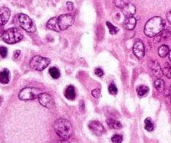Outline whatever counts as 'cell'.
Returning <instances> with one entry per match:
<instances>
[{
  "label": "cell",
  "mask_w": 171,
  "mask_h": 143,
  "mask_svg": "<svg viewBox=\"0 0 171 143\" xmlns=\"http://www.w3.org/2000/svg\"><path fill=\"white\" fill-rule=\"evenodd\" d=\"M164 27L165 21L161 17H153L144 25V35L148 37H155L163 32Z\"/></svg>",
  "instance_id": "6da1fadb"
},
{
  "label": "cell",
  "mask_w": 171,
  "mask_h": 143,
  "mask_svg": "<svg viewBox=\"0 0 171 143\" xmlns=\"http://www.w3.org/2000/svg\"><path fill=\"white\" fill-rule=\"evenodd\" d=\"M54 128L57 135L63 139H69L73 134V127L68 120L59 119L54 122Z\"/></svg>",
  "instance_id": "7a4b0ae2"
},
{
  "label": "cell",
  "mask_w": 171,
  "mask_h": 143,
  "mask_svg": "<svg viewBox=\"0 0 171 143\" xmlns=\"http://www.w3.org/2000/svg\"><path fill=\"white\" fill-rule=\"evenodd\" d=\"M2 38L5 43L8 44H16L21 41L22 39L24 38V35L21 32V30H19V29L11 28L6 30Z\"/></svg>",
  "instance_id": "3957f363"
},
{
  "label": "cell",
  "mask_w": 171,
  "mask_h": 143,
  "mask_svg": "<svg viewBox=\"0 0 171 143\" xmlns=\"http://www.w3.org/2000/svg\"><path fill=\"white\" fill-rule=\"evenodd\" d=\"M49 64H50V59L48 58L40 56V55H36V56L33 57L30 60L31 68L38 71L43 70L46 67H48Z\"/></svg>",
  "instance_id": "277c9868"
},
{
  "label": "cell",
  "mask_w": 171,
  "mask_h": 143,
  "mask_svg": "<svg viewBox=\"0 0 171 143\" xmlns=\"http://www.w3.org/2000/svg\"><path fill=\"white\" fill-rule=\"evenodd\" d=\"M41 94L40 90L33 87H26L19 93V98L21 100H33L38 97Z\"/></svg>",
  "instance_id": "5b68a950"
},
{
  "label": "cell",
  "mask_w": 171,
  "mask_h": 143,
  "mask_svg": "<svg viewBox=\"0 0 171 143\" xmlns=\"http://www.w3.org/2000/svg\"><path fill=\"white\" fill-rule=\"evenodd\" d=\"M19 25L22 29H24L25 31L29 33H34L36 30V25L34 22L30 19L29 17L24 14H19L18 15Z\"/></svg>",
  "instance_id": "8992f818"
},
{
  "label": "cell",
  "mask_w": 171,
  "mask_h": 143,
  "mask_svg": "<svg viewBox=\"0 0 171 143\" xmlns=\"http://www.w3.org/2000/svg\"><path fill=\"white\" fill-rule=\"evenodd\" d=\"M58 21H59V25L60 30H65L74 24V18L72 14H63V15H60L58 18Z\"/></svg>",
  "instance_id": "52a82bcc"
},
{
  "label": "cell",
  "mask_w": 171,
  "mask_h": 143,
  "mask_svg": "<svg viewBox=\"0 0 171 143\" xmlns=\"http://www.w3.org/2000/svg\"><path fill=\"white\" fill-rule=\"evenodd\" d=\"M38 102L40 103V105H43V107L51 109L54 106V98L48 93H41L38 95Z\"/></svg>",
  "instance_id": "ba28073f"
},
{
  "label": "cell",
  "mask_w": 171,
  "mask_h": 143,
  "mask_svg": "<svg viewBox=\"0 0 171 143\" xmlns=\"http://www.w3.org/2000/svg\"><path fill=\"white\" fill-rule=\"evenodd\" d=\"M88 128L90 129L92 132L95 134L96 136H101L105 131L104 126L100 122H97V121H93V122H89Z\"/></svg>",
  "instance_id": "9c48e42d"
},
{
  "label": "cell",
  "mask_w": 171,
  "mask_h": 143,
  "mask_svg": "<svg viewBox=\"0 0 171 143\" xmlns=\"http://www.w3.org/2000/svg\"><path fill=\"white\" fill-rule=\"evenodd\" d=\"M133 50H134V54L139 59H141L144 56L145 49H144V43L142 42V40H139V39L136 40V42L134 44V47H133Z\"/></svg>",
  "instance_id": "30bf717a"
},
{
  "label": "cell",
  "mask_w": 171,
  "mask_h": 143,
  "mask_svg": "<svg viewBox=\"0 0 171 143\" xmlns=\"http://www.w3.org/2000/svg\"><path fill=\"white\" fill-rule=\"evenodd\" d=\"M149 67H150V69L151 70H152V72L154 73V75H155L156 77H158V78H161L162 76H163L164 73H163V70L161 69L160 65V64L157 62V61H150V63H149Z\"/></svg>",
  "instance_id": "8fae6325"
},
{
  "label": "cell",
  "mask_w": 171,
  "mask_h": 143,
  "mask_svg": "<svg viewBox=\"0 0 171 143\" xmlns=\"http://www.w3.org/2000/svg\"><path fill=\"white\" fill-rule=\"evenodd\" d=\"M10 14V10L8 8L3 7L0 8V26H3L8 23Z\"/></svg>",
  "instance_id": "7c38bea8"
},
{
  "label": "cell",
  "mask_w": 171,
  "mask_h": 143,
  "mask_svg": "<svg viewBox=\"0 0 171 143\" xmlns=\"http://www.w3.org/2000/svg\"><path fill=\"white\" fill-rule=\"evenodd\" d=\"M122 12L123 14L125 17V19L127 18H130V17H134L135 12H136V8L133 3H128L127 5H125L122 8Z\"/></svg>",
  "instance_id": "4fadbf2b"
},
{
  "label": "cell",
  "mask_w": 171,
  "mask_h": 143,
  "mask_svg": "<svg viewBox=\"0 0 171 143\" xmlns=\"http://www.w3.org/2000/svg\"><path fill=\"white\" fill-rule=\"evenodd\" d=\"M46 26L48 30H54L55 32H59L60 31V28L59 25V21H58V18L54 17V18H51L46 24Z\"/></svg>",
  "instance_id": "5bb4252c"
},
{
  "label": "cell",
  "mask_w": 171,
  "mask_h": 143,
  "mask_svg": "<svg viewBox=\"0 0 171 143\" xmlns=\"http://www.w3.org/2000/svg\"><path fill=\"white\" fill-rule=\"evenodd\" d=\"M64 95H65V97L67 98L68 100H74L75 96H76V93H75L74 87L73 86V85H70V86H68L67 89L65 90Z\"/></svg>",
  "instance_id": "9a60e30c"
},
{
  "label": "cell",
  "mask_w": 171,
  "mask_h": 143,
  "mask_svg": "<svg viewBox=\"0 0 171 143\" xmlns=\"http://www.w3.org/2000/svg\"><path fill=\"white\" fill-rule=\"evenodd\" d=\"M136 26V19L134 17H130V18H127L124 22V27L126 30H134Z\"/></svg>",
  "instance_id": "2e32d148"
},
{
  "label": "cell",
  "mask_w": 171,
  "mask_h": 143,
  "mask_svg": "<svg viewBox=\"0 0 171 143\" xmlns=\"http://www.w3.org/2000/svg\"><path fill=\"white\" fill-rule=\"evenodd\" d=\"M9 76H10V73L7 69H4L2 71H0V82L2 84H8L9 82Z\"/></svg>",
  "instance_id": "e0dca14e"
},
{
  "label": "cell",
  "mask_w": 171,
  "mask_h": 143,
  "mask_svg": "<svg viewBox=\"0 0 171 143\" xmlns=\"http://www.w3.org/2000/svg\"><path fill=\"white\" fill-rule=\"evenodd\" d=\"M107 122V125L109 126V127L111 128V129L119 130L122 128V125H121L120 122H118V121H116V120H115V119H112V118L108 119L107 122Z\"/></svg>",
  "instance_id": "ac0fdd59"
},
{
  "label": "cell",
  "mask_w": 171,
  "mask_h": 143,
  "mask_svg": "<svg viewBox=\"0 0 171 143\" xmlns=\"http://www.w3.org/2000/svg\"><path fill=\"white\" fill-rule=\"evenodd\" d=\"M155 87L159 92H163L164 90V87H165V85H164V82L163 80H161L160 78L157 79L155 81Z\"/></svg>",
  "instance_id": "d6986e66"
},
{
  "label": "cell",
  "mask_w": 171,
  "mask_h": 143,
  "mask_svg": "<svg viewBox=\"0 0 171 143\" xmlns=\"http://www.w3.org/2000/svg\"><path fill=\"white\" fill-rule=\"evenodd\" d=\"M158 53H159V55L162 58L165 57L166 55H168L169 53V47L165 44H163L161 45L160 48H159V50H158Z\"/></svg>",
  "instance_id": "ffe728a7"
},
{
  "label": "cell",
  "mask_w": 171,
  "mask_h": 143,
  "mask_svg": "<svg viewBox=\"0 0 171 143\" xmlns=\"http://www.w3.org/2000/svg\"><path fill=\"white\" fill-rule=\"evenodd\" d=\"M149 92V87L146 85H139L137 87V93L139 96H144Z\"/></svg>",
  "instance_id": "44dd1931"
},
{
  "label": "cell",
  "mask_w": 171,
  "mask_h": 143,
  "mask_svg": "<svg viewBox=\"0 0 171 143\" xmlns=\"http://www.w3.org/2000/svg\"><path fill=\"white\" fill-rule=\"evenodd\" d=\"M48 73L52 76V78L54 79H58L60 76V72H59V69L56 67H51L48 70Z\"/></svg>",
  "instance_id": "7402d4cb"
},
{
  "label": "cell",
  "mask_w": 171,
  "mask_h": 143,
  "mask_svg": "<svg viewBox=\"0 0 171 143\" xmlns=\"http://www.w3.org/2000/svg\"><path fill=\"white\" fill-rule=\"evenodd\" d=\"M144 128L147 130L148 131H154V124L150 118H146L144 121Z\"/></svg>",
  "instance_id": "603a6c76"
},
{
  "label": "cell",
  "mask_w": 171,
  "mask_h": 143,
  "mask_svg": "<svg viewBox=\"0 0 171 143\" xmlns=\"http://www.w3.org/2000/svg\"><path fill=\"white\" fill-rule=\"evenodd\" d=\"M106 25H107L108 29H109V31H110V33L111 34V35H115L119 32V29H118L116 26H115L114 25H112L110 22L109 21L106 22Z\"/></svg>",
  "instance_id": "cb8c5ba5"
},
{
  "label": "cell",
  "mask_w": 171,
  "mask_h": 143,
  "mask_svg": "<svg viewBox=\"0 0 171 143\" xmlns=\"http://www.w3.org/2000/svg\"><path fill=\"white\" fill-rule=\"evenodd\" d=\"M128 3H129V0H115V5L119 8H123Z\"/></svg>",
  "instance_id": "d4e9b609"
},
{
  "label": "cell",
  "mask_w": 171,
  "mask_h": 143,
  "mask_svg": "<svg viewBox=\"0 0 171 143\" xmlns=\"http://www.w3.org/2000/svg\"><path fill=\"white\" fill-rule=\"evenodd\" d=\"M163 73L166 77L171 79V66H169V65H166L165 67L164 68Z\"/></svg>",
  "instance_id": "484cf974"
},
{
  "label": "cell",
  "mask_w": 171,
  "mask_h": 143,
  "mask_svg": "<svg viewBox=\"0 0 171 143\" xmlns=\"http://www.w3.org/2000/svg\"><path fill=\"white\" fill-rule=\"evenodd\" d=\"M111 140H112L113 143H122V141H123V136L121 135H115L113 136Z\"/></svg>",
  "instance_id": "4316f807"
},
{
  "label": "cell",
  "mask_w": 171,
  "mask_h": 143,
  "mask_svg": "<svg viewBox=\"0 0 171 143\" xmlns=\"http://www.w3.org/2000/svg\"><path fill=\"white\" fill-rule=\"evenodd\" d=\"M109 92L110 94L113 95H115L118 93V89L116 85L114 84H110V86H109Z\"/></svg>",
  "instance_id": "83f0119b"
},
{
  "label": "cell",
  "mask_w": 171,
  "mask_h": 143,
  "mask_svg": "<svg viewBox=\"0 0 171 143\" xmlns=\"http://www.w3.org/2000/svg\"><path fill=\"white\" fill-rule=\"evenodd\" d=\"M7 54H8V49L6 47H0V55L3 57V58H5L7 56Z\"/></svg>",
  "instance_id": "f1b7e54d"
},
{
  "label": "cell",
  "mask_w": 171,
  "mask_h": 143,
  "mask_svg": "<svg viewBox=\"0 0 171 143\" xmlns=\"http://www.w3.org/2000/svg\"><path fill=\"white\" fill-rule=\"evenodd\" d=\"M94 74H95L98 77H102V76H104V71H103V70H102L101 68H96V69L94 70Z\"/></svg>",
  "instance_id": "f546056e"
},
{
  "label": "cell",
  "mask_w": 171,
  "mask_h": 143,
  "mask_svg": "<svg viewBox=\"0 0 171 143\" xmlns=\"http://www.w3.org/2000/svg\"><path fill=\"white\" fill-rule=\"evenodd\" d=\"M91 94H92V95H93L94 98H99V96H100V90L94 89V90H92Z\"/></svg>",
  "instance_id": "4dcf8cb0"
},
{
  "label": "cell",
  "mask_w": 171,
  "mask_h": 143,
  "mask_svg": "<svg viewBox=\"0 0 171 143\" xmlns=\"http://www.w3.org/2000/svg\"><path fill=\"white\" fill-rule=\"evenodd\" d=\"M66 8L69 11H72L74 9V3L72 2H67L66 3Z\"/></svg>",
  "instance_id": "1f68e13d"
},
{
  "label": "cell",
  "mask_w": 171,
  "mask_h": 143,
  "mask_svg": "<svg viewBox=\"0 0 171 143\" xmlns=\"http://www.w3.org/2000/svg\"><path fill=\"white\" fill-rule=\"evenodd\" d=\"M19 55H20V51H19V50H16V51H14V57H13V58H14V60H15V59H18V58H19Z\"/></svg>",
  "instance_id": "d6a6232c"
},
{
  "label": "cell",
  "mask_w": 171,
  "mask_h": 143,
  "mask_svg": "<svg viewBox=\"0 0 171 143\" xmlns=\"http://www.w3.org/2000/svg\"><path fill=\"white\" fill-rule=\"evenodd\" d=\"M167 19H168V21L169 22V24L171 25V10L169 11L168 14H167Z\"/></svg>",
  "instance_id": "836d02e7"
},
{
  "label": "cell",
  "mask_w": 171,
  "mask_h": 143,
  "mask_svg": "<svg viewBox=\"0 0 171 143\" xmlns=\"http://www.w3.org/2000/svg\"><path fill=\"white\" fill-rule=\"evenodd\" d=\"M4 30H3V29H2V28H0V37H3V34H4Z\"/></svg>",
  "instance_id": "e575fe53"
},
{
  "label": "cell",
  "mask_w": 171,
  "mask_h": 143,
  "mask_svg": "<svg viewBox=\"0 0 171 143\" xmlns=\"http://www.w3.org/2000/svg\"><path fill=\"white\" fill-rule=\"evenodd\" d=\"M59 143H70V142H69L66 139H64V140L61 141H59Z\"/></svg>",
  "instance_id": "d590c367"
},
{
  "label": "cell",
  "mask_w": 171,
  "mask_h": 143,
  "mask_svg": "<svg viewBox=\"0 0 171 143\" xmlns=\"http://www.w3.org/2000/svg\"><path fill=\"white\" fill-rule=\"evenodd\" d=\"M169 60L171 61V50H169Z\"/></svg>",
  "instance_id": "8d00e7d4"
},
{
  "label": "cell",
  "mask_w": 171,
  "mask_h": 143,
  "mask_svg": "<svg viewBox=\"0 0 171 143\" xmlns=\"http://www.w3.org/2000/svg\"><path fill=\"white\" fill-rule=\"evenodd\" d=\"M1 102H2V98L0 97V104H1Z\"/></svg>",
  "instance_id": "74e56055"
},
{
  "label": "cell",
  "mask_w": 171,
  "mask_h": 143,
  "mask_svg": "<svg viewBox=\"0 0 171 143\" xmlns=\"http://www.w3.org/2000/svg\"><path fill=\"white\" fill-rule=\"evenodd\" d=\"M170 92H171V86H170Z\"/></svg>",
  "instance_id": "f35d334b"
}]
</instances>
